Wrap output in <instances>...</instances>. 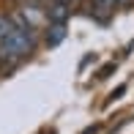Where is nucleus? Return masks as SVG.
Wrapping results in <instances>:
<instances>
[{"instance_id":"nucleus-1","label":"nucleus","mask_w":134,"mask_h":134,"mask_svg":"<svg viewBox=\"0 0 134 134\" xmlns=\"http://www.w3.org/2000/svg\"><path fill=\"white\" fill-rule=\"evenodd\" d=\"M36 41H30L19 27L14 25V19L5 14H0V60L5 63H16L25 55L33 52Z\"/></svg>"},{"instance_id":"nucleus-2","label":"nucleus","mask_w":134,"mask_h":134,"mask_svg":"<svg viewBox=\"0 0 134 134\" xmlns=\"http://www.w3.org/2000/svg\"><path fill=\"white\" fill-rule=\"evenodd\" d=\"M69 3H60V0H52L49 8H47V19H49V25H66V19H69Z\"/></svg>"},{"instance_id":"nucleus-3","label":"nucleus","mask_w":134,"mask_h":134,"mask_svg":"<svg viewBox=\"0 0 134 134\" xmlns=\"http://www.w3.org/2000/svg\"><path fill=\"white\" fill-rule=\"evenodd\" d=\"M63 38H66V25H49L47 27V44L49 47H58Z\"/></svg>"},{"instance_id":"nucleus-4","label":"nucleus","mask_w":134,"mask_h":134,"mask_svg":"<svg viewBox=\"0 0 134 134\" xmlns=\"http://www.w3.org/2000/svg\"><path fill=\"white\" fill-rule=\"evenodd\" d=\"M115 5H118V0H93V8H99V11H112Z\"/></svg>"},{"instance_id":"nucleus-5","label":"nucleus","mask_w":134,"mask_h":134,"mask_svg":"<svg viewBox=\"0 0 134 134\" xmlns=\"http://www.w3.org/2000/svg\"><path fill=\"white\" fill-rule=\"evenodd\" d=\"M126 93V85H120L118 90H112V93H109V101H115V99H120V96Z\"/></svg>"},{"instance_id":"nucleus-6","label":"nucleus","mask_w":134,"mask_h":134,"mask_svg":"<svg viewBox=\"0 0 134 134\" xmlns=\"http://www.w3.org/2000/svg\"><path fill=\"white\" fill-rule=\"evenodd\" d=\"M131 3V0H118V5H129Z\"/></svg>"}]
</instances>
